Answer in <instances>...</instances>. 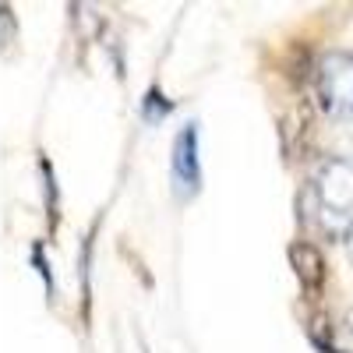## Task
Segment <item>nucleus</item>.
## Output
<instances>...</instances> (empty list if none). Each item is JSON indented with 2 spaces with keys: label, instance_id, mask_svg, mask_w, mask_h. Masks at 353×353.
<instances>
[{
  "label": "nucleus",
  "instance_id": "1",
  "mask_svg": "<svg viewBox=\"0 0 353 353\" xmlns=\"http://www.w3.org/2000/svg\"><path fill=\"white\" fill-rule=\"evenodd\" d=\"M311 198L318 223L329 233H346L353 226V152L321 159L311 176Z\"/></svg>",
  "mask_w": 353,
  "mask_h": 353
},
{
  "label": "nucleus",
  "instance_id": "2",
  "mask_svg": "<svg viewBox=\"0 0 353 353\" xmlns=\"http://www.w3.org/2000/svg\"><path fill=\"white\" fill-rule=\"evenodd\" d=\"M318 103L332 121H353V53H325L314 71Z\"/></svg>",
  "mask_w": 353,
  "mask_h": 353
},
{
  "label": "nucleus",
  "instance_id": "3",
  "mask_svg": "<svg viewBox=\"0 0 353 353\" xmlns=\"http://www.w3.org/2000/svg\"><path fill=\"white\" fill-rule=\"evenodd\" d=\"M173 184L184 198H191L201 184V163H198V128L188 124L173 141Z\"/></svg>",
  "mask_w": 353,
  "mask_h": 353
},
{
  "label": "nucleus",
  "instance_id": "4",
  "mask_svg": "<svg viewBox=\"0 0 353 353\" xmlns=\"http://www.w3.org/2000/svg\"><path fill=\"white\" fill-rule=\"evenodd\" d=\"M290 258H293V269H297V279L307 286V290H318L325 283V258L318 254V248L311 244H293L290 248Z\"/></svg>",
  "mask_w": 353,
  "mask_h": 353
},
{
  "label": "nucleus",
  "instance_id": "5",
  "mask_svg": "<svg viewBox=\"0 0 353 353\" xmlns=\"http://www.w3.org/2000/svg\"><path fill=\"white\" fill-rule=\"evenodd\" d=\"M346 254H350V261H353V226L346 230Z\"/></svg>",
  "mask_w": 353,
  "mask_h": 353
},
{
  "label": "nucleus",
  "instance_id": "6",
  "mask_svg": "<svg viewBox=\"0 0 353 353\" xmlns=\"http://www.w3.org/2000/svg\"><path fill=\"white\" fill-rule=\"evenodd\" d=\"M346 325H350V332H353V311L346 314Z\"/></svg>",
  "mask_w": 353,
  "mask_h": 353
}]
</instances>
